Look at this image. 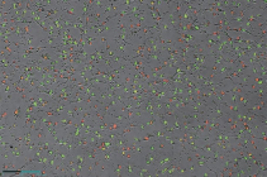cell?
Returning a JSON list of instances; mask_svg holds the SVG:
<instances>
[{
    "label": "cell",
    "instance_id": "cell-1",
    "mask_svg": "<svg viewBox=\"0 0 267 177\" xmlns=\"http://www.w3.org/2000/svg\"><path fill=\"white\" fill-rule=\"evenodd\" d=\"M139 167V164L133 163L132 161H128V162L124 163V176H135V172H137Z\"/></svg>",
    "mask_w": 267,
    "mask_h": 177
},
{
    "label": "cell",
    "instance_id": "cell-2",
    "mask_svg": "<svg viewBox=\"0 0 267 177\" xmlns=\"http://www.w3.org/2000/svg\"><path fill=\"white\" fill-rule=\"evenodd\" d=\"M23 116V110L21 105H17L13 111V121H18V119H21Z\"/></svg>",
    "mask_w": 267,
    "mask_h": 177
},
{
    "label": "cell",
    "instance_id": "cell-3",
    "mask_svg": "<svg viewBox=\"0 0 267 177\" xmlns=\"http://www.w3.org/2000/svg\"><path fill=\"white\" fill-rule=\"evenodd\" d=\"M61 8V11H63V13H67L69 15H71V17H76V11H75V8L74 6H59ZM77 18V17H76Z\"/></svg>",
    "mask_w": 267,
    "mask_h": 177
},
{
    "label": "cell",
    "instance_id": "cell-4",
    "mask_svg": "<svg viewBox=\"0 0 267 177\" xmlns=\"http://www.w3.org/2000/svg\"><path fill=\"white\" fill-rule=\"evenodd\" d=\"M41 60L45 62V61H47V62H50V61H52L53 60V57H52V54L51 53H47V52H41Z\"/></svg>",
    "mask_w": 267,
    "mask_h": 177
},
{
    "label": "cell",
    "instance_id": "cell-5",
    "mask_svg": "<svg viewBox=\"0 0 267 177\" xmlns=\"http://www.w3.org/2000/svg\"><path fill=\"white\" fill-rule=\"evenodd\" d=\"M95 41H96V37H93V35L87 34L86 37H85V44H87V46H91Z\"/></svg>",
    "mask_w": 267,
    "mask_h": 177
},
{
    "label": "cell",
    "instance_id": "cell-6",
    "mask_svg": "<svg viewBox=\"0 0 267 177\" xmlns=\"http://www.w3.org/2000/svg\"><path fill=\"white\" fill-rule=\"evenodd\" d=\"M8 111H9V109H8V108L4 109L3 111H1V114H0V119H1V120H5L6 116H8Z\"/></svg>",
    "mask_w": 267,
    "mask_h": 177
}]
</instances>
